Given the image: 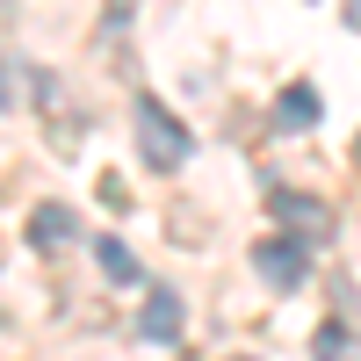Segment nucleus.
I'll use <instances>...</instances> for the list:
<instances>
[{
  "mask_svg": "<svg viewBox=\"0 0 361 361\" xmlns=\"http://www.w3.org/2000/svg\"><path fill=\"white\" fill-rule=\"evenodd\" d=\"M130 123H137V159L152 166V173H173V166H188V152H195V137H188V123L159 102V94H137L130 102Z\"/></svg>",
  "mask_w": 361,
  "mask_h": 361,
  "instance_id": "1",
  "label": "nucleus"
},
{
  "mask_svg": "<svg viewBox=\"0 0 361 361\" xmlns=\"http://www.w3.org/2000/svg\"><path fill=\"white\" fill-rule=\"evenodd\" d=\"M253 275L267 282V289H304L311 282V246H304V238H260V246H253Z\"/></svg>",
  "mask_w": 361,
  "mask_h": 361,
  "instance_id": "2",
  "label": "nucleus"
},
{
  "mask_svg": "<svg viewBox=\"0 0 361 361\" xmlns=\"http://www.w3.org/2000/svg\"><path fill=\"white\" fill-rule=\"evenodd\" d=\"M267 209H275V224H282L289 238H304V246H325V238H333V209H325L318 195L275 188V195H267Z\"/></svg>",
  "mask_w": 361,
  "mask_h": 361,
  "instance_id": "3",
  "label": "nucleus"
},
{
  "mask_svg": "<svg viewBox=\"0 0 361 361\" xmlns=\"http://www.w3.org/2000/svg\"><path fill=\"white\" fill-rule=\"evenodd\" d=\"M73 238H80V217L66 202H37L29 209V246L37 253H58V246H73Z\"/></svg>",
  "mask_w": 361,
  "mask_h": 361,
  "instance_id": "4",
  "label": "nucleus"
},
{
  "mask_svg": "<svg viewBox=\"0 0 361 361\" xmlns=\"http://www.w3.org/2000/svg\"><path fill=\"white\" fill-rule=\"evenodd\" d=\"M137 340H152V347H173V340H180V296H173V289H152V296H145Z\"/></svg>",
  "mask_w": 361,
  "mask_h": 361,
  "instance_id": "5",
  "label": "nucleus"
},
{
  "mask_svg": "<svg viewBox=\"0 0 361 361\" xmlns=\"http://www.w3.org/2000/svg\"><path fill=\"white\" fill-rule=\"evenodd\" d=\"M318 116H325L318 87H304V80H296V87H282V102H275V130H311Z\"/></svg>",
  "mask_w": 361,
  "mask_h": 361,
  "instance_id": "6",
  "label": "nucleus"
},
{
  "mask_svg": "<svg viewBox=\"0 0 361 361\" xmlns=\"http://www.w3.org/2000/svg\"><path fill=\"white\" fill-rule=\"evenodd\" d=\"M311 354H318V361H361V340L333 318V325H318V333H311Z\"/></svg>",
  "mask_w": 361,
  "mask_h": 361,
  "instance_id": "7",
  "label": "nucleus"
},
{
  "mask_svg": "<svg viewBox=\"0 0 361 361\" xmlns=\"http://www.w3.org/2000/svg\"><path fill=\"white\" fill-rule=\"evenodd\" d=\"M94 253H102V275H109V282H137V275H145V267H137V253L123 246V238H102Z\"/></svg>",
  "mask_w": 361,
  "mask_h": 361,
  "instance_id": "8",
  "label": "nucleus"
},
{
  "mask_svg": "<svg viewBox=\"0 0 361 361\" xmlns=\"http://www.w3.org/2000/svg\"><path fill=\"white\" fill-rule=\"evenodd\" d=\"M347 29H361V0H347Z\"/></svg>",
  "mask_w": 361,
  "mask_h": 361,
  "instance_id": "9",
  "label": "nucleus"
},
{
  "mask_svg": "<svg viewBox=\"0 0 361 361\" xmlns=\"http://www.w3.org/2000/svg\"><path fill=\"white\" fill-rule=\"evenodd\" d=\"M354 159H361V137H354Z\"/></svg>",
  "mask_w": 361,
  "mask_h": 361,
  "instance_id": "10",
  "label": "nucleus"
}]
</instances>
